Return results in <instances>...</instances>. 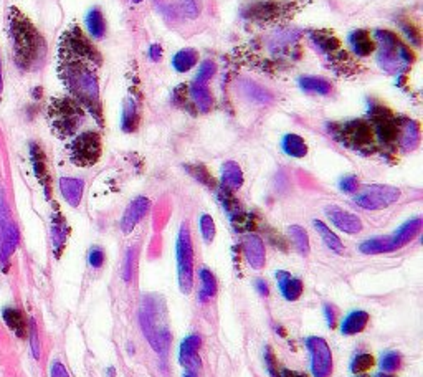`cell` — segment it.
Instances as JSON below:
<instances>
[{
  "label": "cell",
  "mask_w": 423,
  "mask_h": 377,
  "mask_svg": "<svg viewBox=\"0 0 423 377\" xmlns=\"http://www.w3.org/2000/svg\"><path fill=\"white\" fill-rule=\"evenodd\" d=\"M8 31H10L13 58L22 70H34L42 65L47 55V45L36 27L27 19L22 12L12 8L8 17Z\"/></svg>",
  "instance_id": "1"
},
{
  "label": "cell",
  "mask_w": 423,
  "mask_h": 377,
  "mask_svg": "<svg viewBox=\"0 0 423 377\" xmlns=\"http://www.w3.org/2000/svg\"><path fill=\"white\" fill-rule=\"evenodd\" d=\"M91 65H94V62L71 55L70 60L63 65V80L75 94L76 101L94 113V110L101 108V104H99V83Z\"/></svg>",
  "instance_id": "2"
},
{
  "label": "cell",
  "mask_w": 423,
  "mask_h": 377,
  "mask_svg": "<svg viewBox=\"0 0 423 377\" xmlns=\"http://www.w3.org/2000/svg\"><path fill=\"white\" fill-rule=\"evenodd\" d=\"M141 328L154 351L166 357L171 344V331L167 325V310L161 297H144L139 311Z\"/></svg>",
  "instance_id": "3"
},
{
  "label": "cell",
  "mask_w": 423,
  "mask_h": 377,
  "mask_svg": "<svg viewBox=\"0 0 423 377\" xmlns=\"http://www.w3.org/2000/svg\"><path fill=\"white\" fill-rule=\"evenodd\" d=\"M374 37L380 45L377 62H379V65L384 68L385 71H392V73H397L400 66L410 65V63L413 62L412 50L403 47V45L399 42V38L395 37L392 31L375 30Z\"/></svg>",
  "instance_id": "4"
},
{
  "label": "cell",
  "mask_w": 423,
  "mask_h": 377,
  "mask_svg": "<svg viewBox=\"0 0 423 377\" xmlns=\"http://www.w3.org/2000/svg\"><path fill=\"white\" fill-rule=\"evenodd\" d=\"M177 268L182 293L189 294L194 286V247L187 224H182L177 237Z\"/></svg>",
  "instance_id": "5"
},
{
  "label": "cell",
  "mask_w": 423,
  "mask_h": 377,
  "mask_svg": "<svg viewBox=\"0 0 423 377\" xmlns=\"http://www.w3.org/2000/svg\"><path fill=\"white\" fill-rule=\"evenodd\" d=\"M83 121V110L75 99H60L52 106L53 129L62 136H70L78 129Z\"/></svg>",
  "instance_id": "6"
},
{
  "label": "cell",
  "mask_w": 423,
  "mask_h": 377,
  "mask_svg": "<svg viewBox=\"0 0 423 377\" xmlns=\"http://www.w3.org/2000/svg\"><path fill=\"white\" fill-rule=\"evenodd\" d=\"M70 156L76 166L89 167L96 164L99 156H101V138H99V134L94 133V131L81 133L71 143Z\"/></svg>",
  "instance_id": "7"
},
{
  "label": "cell",
  "mask_w": 423,
  "mask_h": 377,
  "mask_svg": "<svg viewBox=\"0 0 423 377\" xmlns=\"http://www.w3.org/2000/svg\"><path fill=\"white\" fill-rule=\"evenodd\" d=\"M400 199V190L392 185H382V184H374L369 185L359 192L354 197V202L359 207L366 208V211H379V208H385L392 206L394 202H397Z\"/></svg>",
  "instance_id": "8"
},
{
  "label": "cell",
  "mask_w": 423,
  "mask_h": 377,
  "mask_svg": "<svg viewBox=\"0 0 423 377\" xmlns=\"http://www.w3.org/2000/svg\"><path fill=\"white\" fill-rule=\"evenodd\" d=\"M339 139L347 144L349 148L357 151H372L374 149V129L369 122L357 120L343 125L339 133Z\"/></svg>",
  "instance_id": "9"
},
{
  "label": "cell",
  "mask_w": 423,
  "mask_h": 377,
  "mask_svg": "<svg viewBox=\"0 0 423 377\" xmlns=\"http://www.w3.org/2000/svg\"><path fill=\"white\" fill-rule=\"evenodd\" d=\"M18 239H20V234H18L17 225L8 217L7 204L3 201L2 192H0V262L3 265L8 262L12 253L15 252Z\"/></svg>",
  "instance_id": "10"
},
{
  "label": "cell",
  "mask_w": 423,
  "mask_h": 377,
  "mask_svg": "<svg viewBox=\"0 0 423 377\" xmlns=\"http://www.w3.org/2000/svg\"><path fill=\"white\" fill-rule=\"evenodd\" d=\"M306 346L311 353V371L315 377H329L333 372V353L322 338H309Z\"/></svg>",
  "instance_id": "11"
},
{
  "label": "cell",
  "mask_w": 423,
  "mask_h": 377,
  "mask_svg": "<svg viewBox=\"0 0 423 377\" xmlns=\"http://www.w3.org/2000/svg\"><path fill=\"white\" fill-rule=\"evenodd\" d=\"M372 122H374V126H372L374 136L379 138L382 144L392 146V144L397 143L400 125L394 116H390L387 111L379 108V110L372 111Z\"/></svg>",
  "instance_id": "12"
},
{
  "label": "cell",
  "mask_w": 423,
  "mask_h": 377,
  "mask_svg": "<svg viewBox=\"0 0 423 377\" xmlns=\"http://www.w3.org/2000/svg\"><path fill=\"white\" fill-rule=\"evenodd\" d=\"M149 208H151V201H149L148 197H144V195H139V197H136L133 202L127 206V208L122 213V219H121V230L124 232V234H131L141 220L144 219L145 215H148Z\"/></svg>",
  "instance_id": "13"
},
{
  "label": "cell",
  "mask_w": 423,
  "mask_h": 377,
  "mask_svg": "<svg viewBox=\"0 0 423 377\" xmlns=\"http://www.w3.org/2000/svg\"><path fill=\"white\" fill-rule=\"evenodd\" d=\"M327 217H329L331 222L338 227L340 232H344V234L354 235L359 234V232L362 230V222L356 213L344 211V208H339L336 206H331L326 208Z\"/></svg>",
  "instance_id": "14"
},
{
  "label": "cell",
  "mask_w": 423,
  "mask_h": 377,
  "mask_svg": "<svg viewBox=\"0 0 423 377\" xmlns=\"http://www.w3.org/2000/svg\"><path fill=\"white\" fill-rule=\"evenodd\" d=\"M243 253L247 258L248 265L254 268V270H261L265 266L266 262V252H265V243L258 235H245L243 239Z\"/></svg>",
  "instance_id": "15"
},
{
  "label": "cell",
  "mask_w": 423,
  "mask_h": 377,
  "mask_svg": "<svg viewBox=\"0 0 423 377\" xmlns=\"http://www.w3.org/2000/svg\"><path fill=\"white\" fill-rule=\"evenodd\" d=\"M202 346V338L199 334H192L189 338H185L180 344V353L179 359L180 364L189 371H197L200 369V357H199V348Z\"/></svg>",
  "instance_id": "16"
},
{
  "label": "cell",
  "mask_w": 423,
  "mask_h": 377,
  "mask_svg": "<svg viewBox=\"0 0 423 377\" xmlns=\"http://www.w3.org/2000/svg\"><path fill=\"white\" fill-rule=\"evenodd\" d=\"M276 280H278L280 292L288 301H296V299L303 294V281L293 276L288 271H276Z\"/></svg>",
  "instance_id": "17"
},
{
  "label": "cell",
  "mask_w": 423,
  "mask_h": 377,
  "mask_svg": "<svg viewBox=\"0 0 423 377\" xmlns=\"http://www.w3.org/2000/svg\"><path fill=\"white\" fill-rule=\"evenodd\" d=\"M85 180L76 179V177H62L60 179V192L63 199L70 204L71 207H78L81 199H83Z\"/></svg>",
  "instance_id": "18"
},
{
  "label": "cell",
  "mask_w": 423,
  "mask_h": 377,
  "mask_svg": "<svg viewBox=\"0 0 423 377\" xmlns=\"http://www.w3.org/2000/svg\"><path fill=\"white\" fill-rule=\"evenodd\" d=\"M399 143L403 151H413L420 143V128L415 121L406 120L400 125L399 129Z\"/></svg>",
  "instance_id": "19"
},
{
  "label": "cell",
  "mask_w": 423,
  "mask_h": 377,
  "mask_svg": "<svg viewBox=\"0 0 423 377\" xmlns=\"http://www.w3.org/2000/svg\"><path fill=\"white\" fill-rule=\"evenodd\" d=\"M422 230V219L417 217V219H412L403 224L400 229L395 232L394 237L390 239V243H392V248H400L403 245H407L408 242H412L413 239L417 237L418 232Z\"/></svg>",
  "instance_id": "20"
},
{
  "label": "cell",
  "mask_w": 423,
  "mask_h": 377,
  "mask_svg": "<svg viewBox=\"0 0 423 377\" xmlns=\"http://www.w3.org/2000/svg\"><path fill=\"white\" fill-rule=\"evenodd\" d=\"M243 171L236 162L227 161L222 166V185L229 190H238L243 185Z\"/></svg>",
  "instance_id": "21"
},
{
  "label": "cell",
  "mask_w": 423,
  "mask_h": 377,
  "mask_svg": "<svg viewBox=\"0 0 423 377\" xmlns=\"http://www.w3.org/2000/svg\"><path fill=\"white\" fill-rule=\"evenodd\" d=\"M367 322H369V313L362 311V310H356V311L349 313V315L344 318L343 325H340V333L345 336L362 333V331L366 329Z\"/></svg>",
  "instance_id": "22"
},
{
  "label": "cell",
  "mask_w": 423,
  "mask_h": 377,
  "mask_svg": "<svg viewBox=\"0 0 423 377\" xmlns=\"http://www.w3.org/2000/svg\"><path fill=\"white\" fill-rule=\"evenodd\" d=\"M86 29H88V34L91 35V38L94 40H101L106 34V20H104V15L101 12V8L93 7L91 10L86 13Z\"/></svg>",
  "instance_id": "23"
},
{
  "label": "cell",
  "mask_w": 423,
  "mask_h": 377,
  "mask_svg": "<svg viewBox=\"0 0 423 377\" xmlns=\"http://www.w3.org/2000/svg\"><path fill=\"white\" fill-rule=\"evenodd\" d=\"M349 43L359 57H369L374 52V40L366 30H356L349 35Z\"/></svg>",
  "instance_id": "24"
},
{
  "label": "cell",
  "mask_w": 423,
  "mask_h": 377,
  "mask_svg": "<svg viewBox=\"0 0 423 377\" xmlns=\"http://www.w3.org/2000/svg\"><path fill=\"white\" fill-rule=\"evenodd\" d=\"M281 149L286 156L294 157V159H301L308 154V144L301 136L298 134H286L283 141H281Z\"/></svg>",
  "instance_id": "25"
},
{
  "label": "cell",
  "mask_w": 423,
  "mask_h": 377,
  "mask_svg": "<svg viewBox=\"0 0 423 377\" xmlns=\"http://www.w3.org/2000/svg\"><path fill=\"white\" fill-rule=\"evenodd\" d=\"M190 98H192L195 106L199 108V111L208 113L212 110L213 98L207 85H200L194 81V83L190 85Z\"/></svg>",
  "instance_id": "26"
},
{
  "label": "cell",
  "mask_w": 423,
  "mask_h": 377,
  "mask_svg": "<svg viewBox=\"0 0 423 377\" xmlns=\"http://www.w3.org/2000/svg\"><path fill=\"white\" fill-rule=\"evenodd\" d=\"M197 62H199L197 50L182 48L175 53L174 58H172V66H174L179 73H185V71L192 70V68L197 65Z\"/></svg>",
  "instance_id": "27"
},
{
  "label": "cell",
  "mask_w": 423,
  "mask_h": 377,
  "mask_svg": "<svg viewBox=\"0 0 423 377\" xmlns=\"http://www.w3.org/2000/svg\"><path fill=\"white\" fill-rule=\"evenodd\" d=\"M298 83H299V88L308 93L322 94V97H326V94L333 92V85H331L327 80L321 78V76H301Z\"/></svg>",
  "instance_id": "28"
},
{
  "label": "cell",
  "mask_w": 423,
  "mask_h": 377,
  "mask_svg": "<svg viewBox=\"0 0 423 377\" xmlns=\"http://www.w3.org/2000/svg\"><path fill=\"white\" fill-rule=\"evenodd\" d=\"M2 316H3V321L7 322L8 328H10L18 338H25L27 321L20 310H17V308H6L2 313Z\"/></svg>",
  "instance_id": "29"
},
{
  "label": "cell",
  "mask_w": 423,
  "mask_h": 377,
  "mask_svg": "<svg viewBox=\"0 0 423 377\" xmlns=\"http://www.w3.org/2000/svg\"><path fill=\"white\" fill-rule=\"evenodd\" d=\"M313 224H315L316 230H317V234L321 235L322 242L326 243V247H327V248L333 250L334 253H343V252H344V245H343V242H340V239L338 237V235L334 234L333 230L329 229V227H327V225L324 224V222L315 220V222H313Z\"/></svg>",
  "instance_id": "30"
},
{
  "label": "cell",
  "mask_w": 423,
  "mask_h": 377,
  "mask_svg": "<svg viewBox=\"0 0 423 377\" xmlns=\"http://www.w3.org/2000/svg\"><path fill=\"white\" fill-rule=\"evenodd\" d=\"M52 239H53V247L55 253H62V248L65 247V242L68 239V225L63 220L62 215H55L52 222Z\"/></svg>",
  "instance_id": "31"
},
{
  "label": "cell",
  "mask_w": 423,
  "mask_h": 377,
  "mask_svg": "<svg viewBox=\"0 0 423 377\" xmlns=\"http://www.w3.org/2000/svg\"><path fill=\"white\" fill-rule=\"evenodd\" d=\"M138 110H136V103L133 98H129L124 103V108H122V120H121V126L122 131L126 133H133V131L138 128Z\"/></svg>",
  "instance_id": "32"
},
{
  "label": "cell",
  "mask_w": 423,
  "mask_h": 377,
  "mask_svg": "<svg viewBox=\"0 0 423 377\" xmlns=\"http://www.w3.org/2000/svg\"><path fill=\"white\" fill-rule=\"evenodd\" d=\"M392 243H390L389 237H375L371 240H366L361 245V252L366 255H377V253H385L392 252Z\"/></svg>",
  "instance_id": "33"
},
{
  "label": "cell",
  "mask_w": 423,
  "mask_h": 377,
  "mask_svg": "<svg viewBox=\"0 0 423 377\" xmlns=\"http://www.w3.org/2000/svg\"><path fill=\"white\" fill-rule=\"evenodd\" d=\"M30 156H31V164H34L35 176L38 177L42 183H45V177L48 179L47 174V162H45V154L42 149L38 148V144H30Z\"/></svg>",
  "instance_id": "34"
},
{
  "label": "cell",
  "mask_w": 423,
  "mask_h": 377,
  "mask_svg": "<svg viewBox=\"0 0 423 377\" xmlns=\"http://www.w3.org/2000/svg\"><path fill=\"white\" fill-rule=\"evenodd\" d=\"M288 234L291 240H293L294 247L301 255H308L309 253V237H308V232L303 229V227L299 225H291L288 229Z\"/></svg>",
  "instance_id": "35"
},
{
  "label": "cell",
  "mask_w": 423,
  "mask_h": 377,
  "mask_svg": "<svg viewBox=\"0 0 423 377\" xmlns=\"http://www.w3.org/2000/svg\"><path fill=\"white\" fill-rule=\"evenodd\" d=\"M200 280H202V292H200V299L207 301L208 298L215 297L217 293V280L212 275V271H208L207 268L200 270Z\"/></svg>",
  "instance_id": "36"
},
{
  "label": "cell",
  "mask_w": 423,
  "mask_h": 377,
  "mask_svg": "<svg viewBox=\"0 0 423 377\" xmlns=\"http://www.w3.org/2000/svg\"><path fill=\"white\" fill-rule=\"evenodd\" d=\"M374 364H375L374 356H371V354H367V353H361L354 357V361L351 364V371L354 372V374H362V372H367L371 367H374Z\"/></svg>",
  "instance_id": "37"
},
{
  "label": "cell",
  "mask_w": 423,
  "mask_h": 377,
  "mask_svg": "<svg viewBox=\"0 0 423 377\" xmlns=\"http://www.w3.org/2000/svg\"><path fill=\"white\" fill-rule=\"evenodd\" d=\"M202 8V0H179V10L187 19H197Z\"/></svg>",
  "instance_id": "38"
},
{
  "label": "cell",
  "mask_w": 423,
  "mask_h": 377,
  "mask_svg": "<svg viewBox=\"0 0 423 377\" xmlns=\"http://www.w3.org/2000/svg\"><path fill=\"white\" fill-rule=\"evenodd\" d=\"M215 73H217V65H215V62H212V60L202 62V65L199 66L197 76H195V83L207 85L208 81H210V80L213 78V76H215Z\"/></svg>",
  "instance_id": "39"
},
{
  "label": "cell",
  "mask_w": 423,
  "mask_h": 377,
  "mask_svg": "<svg viewBox=\"0 0 423 377\" xmlns=\"http://www.w3.org/2000/svg\"><path fill=\"white\" fill-rule=\"evenodd\" d=\"M199 227H200V234H202L203 240L207 243H210L213 239H215V222L208 213H202L199 220Z\"/></svg>",
  "instance_id": "40"
},
{
  "label": "cell",
  "mask_w": 423,
  "mask_h": 377,
  "mask_svg": "<svg viewBox=\"0 0 423 377\" xmlns=\"http://www.w3.org/2000/svg\"><path fill=\"white\" fill-rule=\"evenodd\" d=\"M313 42L316 43V47L322 50L324 53H331L334 52L336 48L339 47V42L336 40V37L333 35H324V34H316L315 37H313Z\"/></svg>",
  "instance_id": "41"
},
{
  "label": "cell",
  "mask_w": 423,
  "mask_h": 377,
  "mask_svg": "<svg viewBox=\"0 0 423 377\" xmlns=\"http://www.w3.org/2000/svg\"><path fill=\"white\" fill-rule=\"evenodd\" d=\"M400 362H402V357H400L399 353H387L382 356V361H380V366H382V371L385 372H394L397 371L400 367Z\"/></svg>",
  "instance_id": "42"
},
{
  "label": "cell",
  "mask_w": 423,
  "mask_h": 377,
  "mask_svg": "<svg viewBox=\"0 0 423 377\" xmlns=\"http://www.w3.org/2000/svg\"><path fill=\"white\" fill-rule=\"evenodd\" d=\"M190 174H192L195 179L200 180V183H203L206 185H208V187H213V179L210 177V174H208L207 169L203 166H194V167H187Z\"/></svg>",
  "instance_id": "43"
},
{
  "label": "cell",
  "mask_w": 423,
  "mask_h": 377,
  "mask_svg": "<svg viewBox=\"0 0 423 377\" xmlns=\"http://www.w3.org/2000/svg\"><path fill=\"white\" fill-rule=\"evenodd\" d=\"M29 333H30L31 354H34L35 359H38L40 357V339H38V329H36V325L34 320H31L29 325Z\"/></svg>",
  "instance_id": "44"
},
{
  "label": "cell",
  "mask_w": 423,
  "mask_h": 377,
  "mask_svg": "<svg viewBox=\"0 0 423 377\" xmlns=\"http://www.w3.org/2000/svg\"><path fill=\"white\" fill-rule=\"evenodd\" d=\"M339 187L345 194H354L359 189L357 177L356 176H345V177H343V179H340V183H339Z\"/></svg>",
  "instance_id": "45"
},
{
  "label": "cell",
  "mask_w": 423,
  "mask_h": 377,
  "mask_svg": "<svg viewBox=\"0 0 423 377\" xmlns=\"http://www.w3.org/2000/svg\"><path fill=\"white\" fill-rule=\"evenodd\" d=\"M265 362H266V367H268V372L273 377H280V371H278V361H276L275 354H273L271 348H266L265 349Z\"/></svg>",
  "instance_id": "46"
},
{
  "label": "cell",
  "mask_w": 423,
  "mask_h": 377,
  "mask_svg": "<svg viewBox=\"0 0 423 377\" xmlns=\"http://www.w3.org/2000/svg\"><path fill=\"white\" fill-rule=\"evenodd\" d=\"M88 262H89V265L93 266V268H101L103 263H104V252H103V248H99V247H93V248H91L89 253H88Z\"/></svg>",
  "instance_id": "47"
},
{
  "label": "cell",
  "mask_w": 423,
  "mask_h": 377,
  "mask_svg": "<svg viewBox=\"0 0 423 377\" xmlns=\"http://www.w3.org/2000/svg\"><path fill=\"white\" fill-rule=\"evenodd\" d=\"M50 377H70V374L60 361H55L50 367Z\"/></svg>",
  "instance_id": "48"
},
{
  "label": "cell",
  "mask_w": 423,
  "mask_h": 377,
  "mask_svg": "<svg viewBox=\"0 0 423 377\" xmlns=\"http://www.w3.org/2000/svg\"><path fill=\"white\" fill-rule=\"evenodd\" d=\"M324 315L327 320V326H329V328H334L336 322H338V315H336V308L333 306V304H326Z\"/></svg>",
  "instance_id": "49"
},
{
  "label": "cell",
  "mask_w": 423,
  "mask_h": 377,
  "mask_svg": "<svg viewBox=\"0 0 423 377\" xmlns=\"http://www.w3.org/2000/svg\"><path fill=\"white\" fill-rule=\"evenodd\" d=\"M402 29L406 30V35L408 37V40H412L415 45L420 43V35H418L415 27H413L412 24H402Z\"/></svg>",
  "instance_id": "50"
},
{
  "label": "cell",
  "mask_w": 423,
  "mask_h": 377,
  "mask_svg": "<svg viewBox=\"0 0 423 377\" xmlns=\"http://www.w3.org/2000/svg\"><path fill=\"white\" fill-rule=\"evenodd\" d=\"M133 262H134V252L133 248L127 252L126 257V265H124V280L129 281L131 280V273H133Z\"/></svg>",
  "instance_id": "51"
},
{
  "label": "cell",
  "mask_w": 423,
  "mask_h": 377,
  "mask_svg": "<svg viewBox=\"0 0 423 377\" xmlns=\"http://www.w3.org/2000/svg\"><path fill=\"white\" fill-rule=\"evenodd\" d=\"M149 57H151L152 62H159L162 58V48L159 47L157 43L151 45V48H149Z\"/></svg>",
  "instance_id": "52"
},
{
  "label": "cell",
  "mask_w": 423,
  "mask_h": 377,
  "mask_svg": "<svg viewBox=\"0 0 423 377\" xmlns=\"http://www.w3.org/2000/svg\"><path fill=\"white\" fill-rule=\"evenodd\" d=\"M254 283H257L254 286H257V290H258V292H260L261 297H266V294L270 293V290H268V283H266L265 280H257V281H254Z\"/></svg>",
  "instance_id": "53"
},
{
  "label": "cell",
  "mask_w": 423,
  "mask_h": 377,
  "mask_svg": "<svg viewBox=\"0 0 423 377\" xmlns=\"http://www.w3.org/2000/svg\"><path fill=\"white\" fill-rule=\"evenodd\" d=\"M3 92V78H2V62H0V97H2Z\"/></svg>",
  "instance_id": "54"
},
{
  "label": "cell",
  "mask_w": 423,
  "mask_h": 377,
  "mask_svg": "<svg viewBox=\"0 0 423 377\" xmlns=\"http://www.w3.org/2000/svg\"><path fill=\"white\" fill-rule=\"evenodd\" d=\"M375 377H392V376H387V374H377Z\"/></svg>",
  "instance_id": "55"
},
{
  "label": "cell",
  "mask_w": 423,
  "mask_h": 377,
  "mask_svg": "<svg viewBox=\"0 0 423 377\" xmlns=\"http://www.w3.org/2000/svg\"><path fill=\"white\" fill-rule=\"evenodd\" d=\"M184 377H195V376L192 374V372H189V374H184Z\"/></svg>",
  "instance_id": "56"
},
{
  "label": "cell",
  "mask_w": 423,
  "mask_h": 377,
  "mask_svg": "<svg viewBox=\"0 0 423 377\" xmlns=\"http://www.w3.org/2000/svg\"><path fill=\"white\" fill-rule=\"evenodd\" d=\"M131 2H133V3H141V2H143V0H131Z\"/></svg>",
  "instance_id": "57"
},
{
  "label": "cell",
  "mask_w": 423,
  "mask_h": 377,
  "mask_svg": "<svg viewBox=\"0 0 423 377\" xmlns=\"http://www.w3.org/2000/svg\"><path fill=\"white\" fill-rule=\"evenodd\" d=\"M361 377H366V376H361Z\"/></svg>",
  "instance_id": "58"
}]
</instances>
